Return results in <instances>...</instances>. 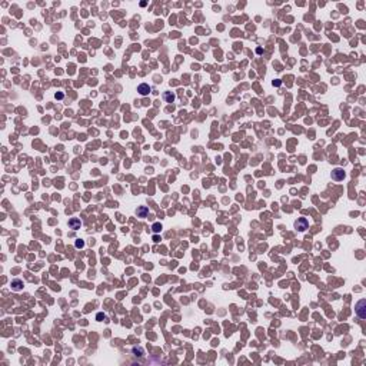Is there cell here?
Returning a JSON list of instances; mask_svg holds the SVG:
<instances>
[{
  "mask_svg": "<svg viewBox=\"0 0 366 366\" xmlns=\"http://www.w3.org/2000/svg\"><path fill=\"white\" fill-rule=\"evenodd\" d=\"M295 227H296L299 232H305L308 227H309V222L306 217H299L296 222H295Z\"/></svg>",
  "mask_w": 366,
  "mask_h": 366,
  "instance_id": "cell-2",
  "label": "cell"
},
{
  "mask_svg": "<svg viewBox=\"0 0 366 366\" xmlns=\"http://www.w3.org/2000/svg\"><path fill=\"white\" fill-rule=\"evenodd\" d=\"M345 176H346V173H345V170H343L342 167H336V169H333V170H332V179H333V180H336V182L343 180V179H345Z\"/></svg>",
  "mask_w": 366,
  "mask_h": 366,
  "instance_id": "cell-1",
  "label": "cell"
},
{
  "mask_svg": "<svg viewBox=\"0 0 366 366\" xmlns=\"http://www.w3.org/2000/svg\"><path fill=\"white\" fill-rule=\"evenodd\" d=\"M138 92H139L142 96H147V94L152 92V87L149 86V85H146V83H142V85H139V87H138Z\"/></svg>",
  "mask_w": 366,
  "mask_h": 366,
  "instance_id": "cell-4",
  "label": "cell"
},
{
  "mask_svg": "<svg viewBox=\"0 0 366 366\" xmlns=\"http://www.w3.org/2000/svg\"><path fill=\"white\" fill-rule=\"evenodd\" d=\"M159 240H160V238H159L157 235H155V236H153V242H156V243H157Z\"/></svg>",
  "mask_w": 366,
  "mask_h": 366,
  "instance_id": "cell-13",
  "label": "cell"
},
{
  "mask_svg": "<svg viewBox=\"0 0 366 366\" xmlns=\"http://www.w3.org/2000/svg\"><path fill=\"white\" fill-rule=\"evenodd\" d=\"M12 289H13V290H22V289H23V282L20 279L12 280Z\"/></svg>",
  "mask_w": 366,
  "mask_h": 366,
  "instance_id": "cell-6",
  "label": "cell"
},
{
  "mask_svg": "<svg viewBox=\"0 0 366 366\" xmlns=\"http://www.w3.org/2000/svg\"><path fill=\"white\" fill-rule=\"evenodd\" d=\"M56 97H57V99H62V97H63V94H62V93H57V94H56Z\"/></svg>",
  "mask_w": 366,
  "mask_h": 366,
  "instance_id": "cell-14",
  "label": "cell"
},
{
  "mask_svg": "<svg viewBox=\"0 0 366 366\" xmlns=\"http://www.w3.org/2000/svg\"><path fill=\"white\" fill-rule=\"evenodd\" d=\"M152 230H153L155 233H159V232L162 230V225H160V223H153V225H152Z\"/></svg>",
  "mask_w": 366,
  "mask_h": 366,
  "instance_id": "cell-9",
  "label": "cell"
},
{
  "mask_svg": "<svg viewBox=\"0 0 366 366\" xmlns=\"http://www.w3.org/2000/svg\"><path fill=\"white\" fill-rule=\"evenodd\" d=\"M136 213H138V216H139V217H146V216H147V213H149V209H147L146 206H142V208L138 209Z\"/></svg>",
  "mask_w": 366,
  "mask_h": 366,
  "instance_id": "cell-7",
  "label": "cell"
},
{
  "mask_svg": "<svg viewBox=\"0 0 366 366\" xmlns=\"http://www.w3.org/2000/svg\"><path fill=\"white\" fill-rule=\"evenodd\" d=\"M365 308H366V300H360L358 305H356V315L360 317V319H365L366 313H365Z\"/></svg>",
  "mask_w": 366,
  "mask_h": 366,
  "instance_id": "cell-3",
  "label": "cell"
},
{
  "mask_svg": "<svg viewBox=\"0 0 366 366\" xmlns=\"http://www.w3.org/2000/svg\"><path fill=\"white\" fill-rule=\"evenodd\" d=\"M74 244H76V247L79 249V247H83V246H85V242H83V240H80V239H77Z\"/></svg>",
  "mask_w": 366,
  "mask_h": 366,
  "instance_id": "cell-11",
  "label": "cell"
},
{
  "mask_svg": "<svg viewBox=\"0 0 366 366\" xmlns=\"http://www.w3.org/2000/svg\"><path fill=\"white\" fill-rule=\"evenodd\" d=\"M133 353H139L140 356L143 355V349L142 348H133ZM135 356H138V355H135Z\"/></svg>",
  "mask_w": 366,
  "mask_h": 366,
  "instance_id": "cell-10",
  "label": "cell"
},
{
  "mask_svg": "<svg viewBox=\"0 0 366 366\" xmlns=\"http://www.w3.org/2000/svg\"><path fill=\"white\" fill-rule=\"evenodd\" d=\"M102 319H106L105 313H97V320H102Z\"/></svg>",
  "mask_w": 366,
  "mask_h": 366,
  "instance_id": "cell-12",
  "label": "cell"
},
{
  "mask_svg": "<svg viewBox=\"0 0 366 366\" xmlns=\"http://www.w3.org/2000/svg\"><path fill=\"white\" fill-rule=\"evenodd\" d=\"M69 226L72 227L73 230H77V229H80V226H82V222H80L79 219H70Z\"/></svg>",
  "mask_w": 366,
  "mask_h": 366,
  "instance_id": "cell-5",
  "label": "cell"
},
{
  "mask_svg": "<svg viewBox=\"0 0 366 366\" xmlns=\"http://www.w3.org/2000/svg\"><path fill=\"white\" fill-rule=\"evenodd\" d=\"M163 99L167 102V103H173L174 102V94L172 92H166L165 94H163Z\"/></svg>",
  "mask_w": 366,
  "mask_h": 366,
  "instance_id": "cell-8",
  "label": "cell"
}]
</instances>
